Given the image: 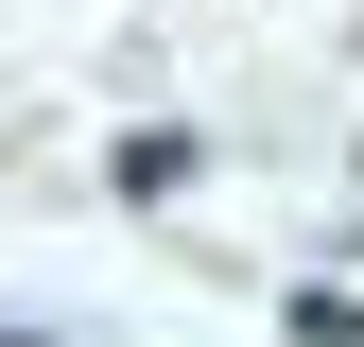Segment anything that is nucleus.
I'll return each mask as SVG.
<instances>
[{"mask_svg":"<svg viewBox=\"0 0 364 347\" xmlns=\"http://www.w3.org/2000/svg\"><path fill=\"white\" fill-rule=\"evenodd\" d=\"M0 347H70V330H18V313H0Z\"/></svg>","mask_w":364,"mask_h":347,"instance_id":"1","label":"nucleus"}]
</instances>
